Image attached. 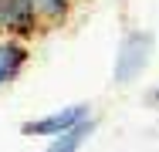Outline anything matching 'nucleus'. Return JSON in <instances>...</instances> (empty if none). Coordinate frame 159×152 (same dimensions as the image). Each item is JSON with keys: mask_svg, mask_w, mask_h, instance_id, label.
<instances>
[{"mask_svg": "<svg viewBox=\"0 0 159 152\" xmlns=\"http://www.w3.org/2000/svg\"><path fill=\"white\" fill-rule=\"evenodd\" d=\"M152 47H156V41H152L149 30H129L125 37L119 41L115 64H112V78H115V85H129V81H135V78L149 68V61H152Z\"/></svg>", "mask_w": 159, "mask_h": 152, "instance_id": "nucleus-1", "label": "nucleus"}, {"mask_svg": "<svg viewBox=\"0 0 159 152\" xmlns=\"http://www.w3.org/2000/svg\"><path fill=\"white\" fill-rule=\"evenodd\" d=\"M81 122H88V105H68V108L48 112L41 118H27L20 125V132L24 135H48V139H54V135H64L68 128L81 125Z\"/></svg>", "mask_w": 159, "mask_h": 152, "instance_id": "nucleus-2", "label": "nucleus"}, {"mask_svg": "<svg viewBox=\"0 0 159 152\" xmlns=\"http://www.w3.org/2000/svg\"><path fill=\"white\" fill-rule=\"evenodd\" d=\"M37 27H41V20L34 17L31 0H0V34L3 37L27 41Z\"/></svg>", "mask_w": 159, "mask_h": 152, "instance_id": "nucleus-3", "label": "nucleus"}, {"mask_svg": "<svg viewBox=\"0 0 159 152\" xmlns=\"http://www.w3.org/2000/svg\"><path fill=\"white\" fill-rule=\"evenodd\" d=\"M27 44L17 37H0V88H7L10 81L20 78V71L27 68Z\"/></svg>", "mask_w": 159, "mask_h": 152, "instance_id": "nucleus-4", "label": "nucleus"}, {"mask_svg": "<svg viewBox=\"0 0 159 152\" xmlns=\"http://www.w3.org/2000/svg\"><path fill=\"white\" fill-rule=\"evenodd\" d=\"M31 7H34V17L44 27H54V24H64L68 20L75 0H31Z\"/></svg>", "mask_w": 159, "mask_h": 152, "instance_id": "nucleus-5", "label": "nucleus"}, {"mask_svg": "<svg viewBox=\"0 0 159 152\" xmlns=\"http://www.w3.org/2000/svg\"><path fill=\"white\" fill-rule=\"evenodd\" d=\"M92 128H95V122H81V125H75V128H68L64 135H54L51 142H48V149L44 152H78L85 145V139L92 135Z\"/></svg>", "mask_w": 159, "mask_h": 152, "instance_id": "nucleus-6", "label": "nucleus"}, {"mask_svg": "<svg viewBox=\"0 0 159 152\" xmlns=\"http://www.w3.org/2000/svg\"><path fill=\"white\" fill-rule=\"evenodd\" d=\"M149 98H152V101H156V105H159V85H156V88H152V91H149Z\"/></svg>", "mask_w": 159, "mask_h": 152, "instance_id": "nucleus-7", "label": "nucleus"}]
</instances>
